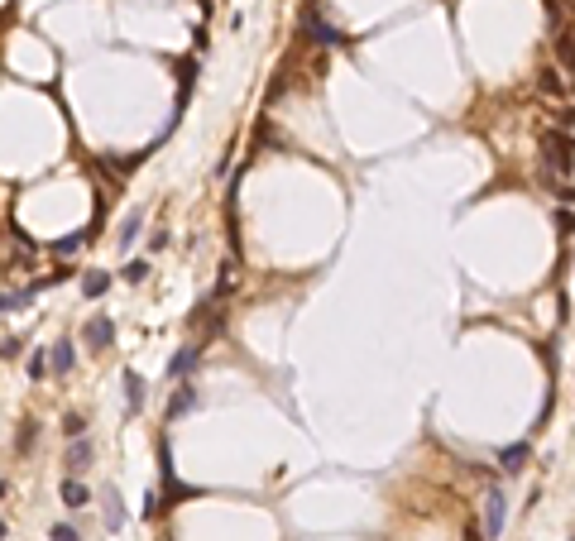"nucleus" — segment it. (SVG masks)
<instances>
[{
	"mask_svg": "<svg viewBox=\"0 0 575 541\" xmlns=\"http://www.w3.org/2000/svg\"><path fill=\"white\" fill-rule=\"evenodd\" d=\"M503 517H508V498H503V488H489L484 493V537L503 532Z\"/></svg>",
	"mask_w": 575,
	"mask_h": 541,
	"instance_id": "2",
	"label": "nucleus"
},
{
	"mask_svg": "<svg viewBox=\"0 0 575 541\" xmlns=\"http://www.w3.org/2000/svg\"><path fill=\"white\" fill-rule=\"evenodd\" d=\"M82 240H86V235H67V240L58 244V254H77V249H82Z\"/></svg>",
	"mask_w": 575,
	"mask_h": 541,
	"instance_id": "19",
	"label": "nucleus"
},
{
	"mask_svg": "<svg viewBox=\"0 0 575 541\" xmlns=\"http://www.w3.org/2000/svg\"><path fill=\"white\" fill-rule=\"evenodd\" d=\"M62 432L72 436V441H82V432H86V422H82V417H77V412H72V417H62Z\"/></svg>",
	"mask_w": 575,
	"mask_h": 541,
	"instance_id": "17",
	"label": "nucleus"
},
{
	"mask_svg": "<svg viewBox=\"0 0 575 541\" xmlns=\"http://www.w3.org/2000/svg\"><path fill=\"white\" fill-rule=\"evenodd\" d=\"M62 503H67V508H86V503H91V493H86L82 479H62Z\"/></svg>",
	"mask_w": 575,
	"mask_h": 541,
	"instance_id": "8",
	"label": "nucleus"
},
{
	"mask_svg": "<svg viewBox=\"0 0 575 541\" xmlns=\"http://www.w3.org/2000/svg\"><path fill=\"white\" fill-rule=\"evenodd\" d=\"M110 340H115V321H110V316H91V321L82 326L86 350H110Z\"/></svg>",
	"mask_w": 575,
	"mask_h": 541,
	"instance_id": "3",
	"label": "nucleus"
},
{
	"mask_svg": "<svg viewBox=\"0 0 575 541\" xmlns=\"http://www.w3.org/2000/svg\"><path fill=\"white\" fill-rule=\"evenodd\" d=\"M302 29H307L317 44H326V48H341V44H345V34H341V29H331L326 20L317 15V5H307V10H302Z\"/></svg>",
	"mask_w": 575,
	"mask_h": 541,
	"instance_id": "1",
	"label": "nucleus"
},
{
	"mask_svg": "<svg viewBox=\"0 0 575 541\" xmlns=\"http://www.w3.org/2000/svg\"><path fill=\"white\" fill-rule=\"evenodd\" d=\"M44 374H48V354L34 350V354H29V379H44Z\"/></svg>",
	"mask_w": 575,
	"mask_h": 541,
	"instance_id": "16",
	"label": "nucleus"
},
{
	"mask_svg": "<svg viewBox=\"0 0 575 541\" xmlns=\"http://www.w3.org/2000/svg\"><path fill=\"white\" fill-rule=\"evenodd\" d=\"M0 541H5V517H0Z\"/></svg>",
	"mask_w": 575,
	"mask_h": 541,
	"instance_id": "20",
	"label": "nucleus"
},
{
	"mask_svg": "<svg viewBox=\"0 0 575 541\" xmlns=\"http://www.w3.org/2000/svg\"><path fill=\"white\" fill-rule=\"evenodd\" d=\"M498 465H503V474H518L522 465H527V441H518V446H508V450L498 455Z\"/></svg>",
	"mask_w": 575,
	"mask_h": 541,
	"instance_id": "9",
	"label": "nucleus"
},
{
	"mask_svg": "<svg viewBox=\"0 0 575 541\" xmlns=\"http://www.w3.org/2000/svg\"><path fill=\"white\" fill-rule=\"evenodd\" d=\"M120 278H125V283H144V278H149V259H130V264L120 269Z\"/></svg>",
	"mask_w": 575,
	"mask_h": 541,
	"instance_id": "14",
	"label": "nucleus"
},
{
	"mask_svg": "<svg viewBox=\"0 0 575 541\" xmlns=\"http://www.w3.org/2000/svg\"><path fill=\"white\" fill-rule=\"evenodd\" d=\"M197 354H201L197 345H187V350H178L173 359H168V379H183V374H187L192 364H197Z\"/></svg>",
	"mask_w": 575,
	"mask_h": 541,
	"instance_id": "7",
	"label": "nucleus"
},
{
	"mask_svg": "<svg viewBox=\"0 0 575 541\" xmlns=\"http://www.w3.org/2000/svg\"><path fill=\"white\" fill-rule=\"evenodd\" d=\"M192 403H197V388H192V383H183V388H178V398H168V417H178V412H187Z\"/></svg>",
	"mask_w": 575,
	"mask_h": 541,
	"instance_id": "13",
	"label": "nucleus"
},
{
	"mask_svg": "<svg viewBox=\"0 0 575 541\" xmlns=\"http://www.w3.org/2000/svg\"><path fill=\"white\" fill-rule=\"evenodd\" d=\"M48 541H77V527H67V522H62V527L48 532Z\"/></svg>",
	"mask_w": 575,
	"mask_h": 541,
	"instance_id": "18",
	"label": "nucleus"
},
{
	"mask_svg": "<svg viewBox=\"0 0 575 541\" xmlns=\"http://www.w3.org/2000/svg\"><path fill=\"white\" fill-rule=\"evenodd\" d=\"M125 403H130V407H144V379H139L135 369H125Z\"/></svg>",
	"mask_w": 575,
	"mask_h": 541,
	"instance_id": "12",
	"label": "nucleus"
},
{
	"mask_svg": "<svg viewBox=\"0 0 575 541\" xmlns=\"http://www.w3.org/2000/svg\"><path fill=\"white\" fill-rule=\"evenodd\" d=\"M91 455H96V450H91V441H72V446H67V474H72V479H77V474H82L86 465H91Z\"/></svg>",
	"mask_w": 575,
	"mask_h": 541,
	"instance_id": "5",
	"label": "nucleus"
},
{
	"mask_svg": "<svg viewBox=\"0 0 575 541\" xmlns=\"http://www.w3.org/2000/svg\"><path fill=\"white\" fill-rule=\"evenodd\" d=\"M106 288H110V273H106V269H91V273L82 278V293H86V298H101Z\"/></svg>",
	"mask_w": 575,
	"mask_h": 541,
	"instance_id": "10",
	"label": "nucleus"
},
{
	"mask_svg": "<svg viewBox=\"0 0 575 541\" xmlns=\"http://www.w3.org/2000/svg\"><path fill=\"white\" fill-rule=\"evenodd\" d=\"M139 225H144V211H130V216H125V225H120V235H115V240H120V249H130V244H135Z\"/></svg>",
	"mask_w": 575,
	"mask_h": 541,
	"instance_id": "11",
	"label": "nucleus"
},
{
	"mask_svg": "<svg viewBox=\"0 0 575 541\" xmlns=\"http://www.w3.org/2000/svg\"><path fill=\"white\" fill-rule=\"evenodd\" d=\"M34 293H0V312H15V307H29Z\"/></svg>",
	"mask_w": 575,
	"mask_h": 541,
	"instance_id": "15",
	"label": "nucleus"
},
{
	"mask_svg": "<svg viewBox=\"0 0 575 541\" xmlns=\"http://www.w3.org/2000/svg\"><path fill=\"white\" fill-rule=\"evenodd\" d=\"M48 369H53V379H67V374H72V345H67V340H58V345H53Z\"/></svg>",
	"mask_w": 575,
	"mask_h": 541,
	"instance_id": "6",
	"label": "nucleus"
},
{
	"mask_svg": "<svg viewBox=\"0 0 575 541\" xmlns=\"http://www.w3.org/2000/svg\"><path fill=\"white\" fill-rule=\"evenodd\" d=\"M101 513H106L110 532H120V527H125V503H120V488H115V484L101 488Z\"/></svg>",
	"mask_w": 575,
	"mask_h": 541,
	"instance_id": "4",
	"label": "nucleus"
},
{
	"mask_svg": "<svg viewBox=\"0 0 575 541\" xmlns=\"http://www.w3.org/2000/svg\"><path fill=\"white\" fill-rule=\"evenodd\" d=\"M0 493H5V479H0Z\"/></svg>",
	"mask_w": 575,
	"mask_h": 541,
	"instance_id": "21",
	"label": "nucleus"
}]
</instances>
